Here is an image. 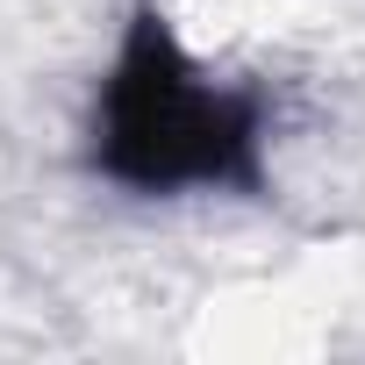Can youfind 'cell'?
I'll return each mask as SVG.
<instances>
[{"label": "cell", "instance_id": "1", "mask_svg": "<svg viewBox=\"0 0 365 365\" xmlns=\"http://www.w3.org/2000/svg\"><path fill=\"white\" fill-rule=\"evenodd\" d=\"M272 101L222 79L165 8H136L86 101V172L129 201L265 194Z\"/></svg>", "mask_w": 365, "mask_h": 365}]
</instances>
